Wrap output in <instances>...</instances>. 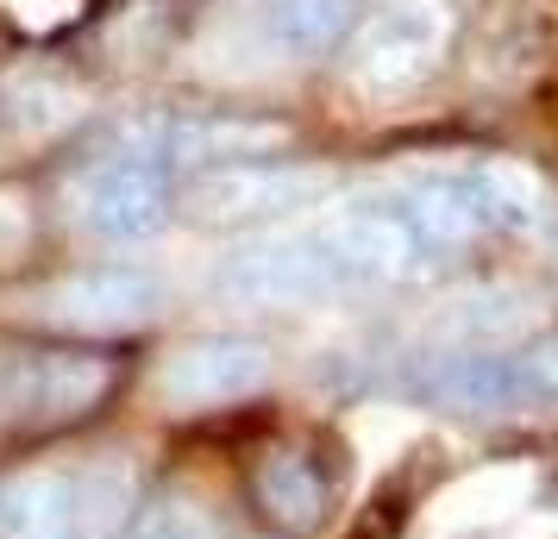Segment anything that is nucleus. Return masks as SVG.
I'll list each match as a JSON object with an SVG mask.
<instances>
[{
    "instance_id": "f257e3e1",
    "label": "nucleus",
    "mask_w": 558,
    "mask_h": 539,
    "mask_svg": "<svg viewBox=\"0 0 558 539\" xmlns=\"http://www.w3.org/2000/svg\"><path fill=\"white\" fill-rule=\"evenodd\" d=\"M132 477L120 464H32L0 483V539H120Z\"/></svg>"
},
{
    "instance_id": "f03ea898",
    "label": "nucleus",
    "mask_w": 558,
    "mask_h": 539,
    "mask_svg": "<svg viewBox=\"0 0 558 539\" xmlns=\"http://www.w3.org/2000/svg\"><path fill=\"white\" fill-rule=\"evenodd\" d=\"M126 364L95 345H7L0 352V427L7 433H63L101 414Z\"/></svg>"
},
{
    "instance_id": "7ed1b4c3",
    "label": "nucleus",
    "mask_w": 558,
    "mask_h": 539,
    "mask_svg": "<svg viewBox=\"0 0 558 539\" xmlns=\"http://www.w3.org/2000/svg\"><path fill=\"white\" fill-rule=\"evenodd\" d=\"M157 308V277L132 270V264H82L70 277H57L32 295V320L70 339H113L138 327Z\"/></svg>"
},
{
    "instance_id": "20e7f679",
    "label": "nucleus",
    "mask_w": 558,
    "mask_h": 539,
    "mask_svg": "<svg viewBox=\"0 0 558 539\" xmlns=\"http://www.w3.org/2000/svg\"><path fill=\"white\" fill-rule=\"evenodd\" d=\"M76 213L101 238H145L170 213V157L163 151H107L76 182Z\"/></svg>"
},
{
    "instance_id": "39448f33",
    "label": "nucleus",
    "mask_w": 558,
    "mask_h": 539,
    "mask_svg": "<svg viewBox=\"0 0 558 539\" xmlns=\"http://www.w3.org/2000/svg\"><path fill=\"white\" fill-rule=\"evenodd\" d=\"M245 489H252L257 520H270L277 534H314L332 509V477L307 445H270L252 464Z\"/></svg>"
},
{
    "instance_id": "423d86ee",
    "label": "nucleus",
    "mask_w": 558,
    "mask_h": 539,
    "mask_svg": "<svg viewBox=\"0 0 558 539\" xmlns=\"http://www.w3.org/2000/svg\"><path fill=\"white\" fill-rule=\"evenodd\" d=\"M264 377V345L252 339H195L163 364V395L177 408H207V402H232Z\"/></svg>"
},
{
    "instance_id": "0eeeda50",
    "label": "nucleus",
    "mask_w": 558,
    "mask_h": 539,
    "mask_svg": "<svg viewBox=\"0 0 558 539\" xmlns=\"http://www.w3.org/2000/svg\"><path fill=\"white\" fill-rule=\"evenodd\" d=\"M345 26H352V0H264V32L295 57L332 51Z\"/></svg>"
},
{
    "instance_id": "6e6552de",
    "label": "nucleus",
    "mask_w": 558,
    "mask_h": 539,
    "mask_svg": "<svg viewBox=\"0 0 558 539\" xmlns=\"http://www.w3.org/2000/svg\"><path fill=\"white\" fill-rule=\"evenodd\" d=\"M101 0H0V26L26 32V38H57V32L82 26Z\"/></svg>"
},
{
    "instance_id": "1a4fd4ad",
    "label": "nucleus",
    "mask_w": 558,
    "mask_h": 539,
    "mask_svg": "<svg viewBox=\"0 0 558 539\" xmlns=\"http://www.w3.org/2000/svg\"><path fill=\"white\" fill-rule=\"evenodd\" d=\"M126 539H220V534H214V520H207L195 502L163 495V502H145V509L132 514Z\"/></svg>"
}]
</instances>
